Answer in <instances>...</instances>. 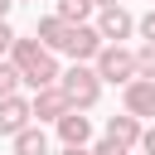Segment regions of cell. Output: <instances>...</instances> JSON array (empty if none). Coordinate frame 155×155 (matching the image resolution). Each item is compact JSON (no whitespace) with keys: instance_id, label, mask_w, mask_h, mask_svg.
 <instances>
[{"instance_id":"cell-18","label":"cell","mask_w":155,"mask_h":155,"mask_svg":"<svg viewBox=\"0 0 155 155\" xmlns=\"http://www.w3.org/2000/svg\"><path fill=\"white\" fill-rule=\"evenodd\" d=\"M10 48H15V29L10 19H0V58H10Z\"/></svg>"},{"instance_id":"cell-4","label":"cell","mask_w":155,"mask_h":155,"mask_svg":"<svg viewBox=\"0 0 155 155\" xmlns=\"http://www.w3.org/2000/svg\"><path fill=\"white\" fill-rule=\"evenodd\" d=\"M92 29L102 34V44H121V39L136 34V19H131L126 5H107V10H97V24Z\"/></svg>"},{"instance_id":"cell-13","label":"cell","mask_w":155,"mask_h":155,"mask_svg":"<svg viewBox=\"0 0 155 155\" xmlns=\"http://www.w3.org/2000/svg\"><path fill=\"white\" fill-rule=\"evenodd\" d=\"M92 10H97L92 0H58V10H53V15H58L63 24H87V15H92Z\"/></svg>"},{"instance_id":"cell-9","label":"cell","mask_w":155,"mask_h":155,"mask_svg":"<svg viewBox=\"0 0 155 155\" xmlns=\"http://www.w3.org/2000/svg\"><path fill=\"white\" fill-rule=\"evenodd\" d=\"M53 131H58L63 145H92V121H87V111H68V116H58Z\"/></svg>"},{"instance_id":"cell-3","label":"cell","mask_w":155,"mask_h":155,"mask_svg":"<svg viewBox=\"0 0 155 155\" xmlns=\"http://www.w3.org/2000/svg\"><path fill=\"white\" fill-rule=\"evenodd\" d=\"M92 73H97L102 82H116V87H126V82L140 78V73H136V53L121 48V44H107V48L92 58Z\"/></svg>"},{"instance_id":"cell-8","label":"cell","mask_w":155,"mask_h":155,"mask_svg":"<svg viewBox=\"0 0 155 155\" xmlns=\"http://www.w3.org/2000/svg\"><path fill=\"white\" fill-rule=\"evenodd\" d=\"M24 126H34V111H29V97H0V136H19Z\"/></svg>"},{"instance_id":"cell-16","label":"cell","mask_w":155,"mask_h":155,"mask_svg":"<svg viewBox=\"0 0 155 155\" xmlns=\"http://www.w3.org/2000/svg\"><path fill=\"white\" fill-rule=\"evenodd\" d=\"M87 150H92V155H131V150H126V145H116L111 136H102V140H92Z\"/></svg>"},{"instance_id":"cell-12","label":"cell","mask_w":155,"mask_h":155,"mask_svg":"<svg viewBox=\"0 0 155 155\" xmlns=\"http://www.w3.org/2000/svg\"><path fill=\"white\" fill-rule=\"evenodd\" d=\"M15 155H48V131L44 126H24L15 136Z\"/></svg>"},{"instance_id":"cell-14","label":"cell","mask_w":155,"mask_h":155,"mask_svg":"<svg viewBox=\"0 0 155 155\" xmlns=\"http://www.w3.org/2000/svg\"><path fill=\"white\" fill-rule=\"evenodd\" d=\"M24 87V78H19V68L10 63V58H0V97H15Z\"/></svg>"},{"instance_id":"cell-5","label":"cell","mask_w":155,"mask_h":155,"mask_svg":"<svg viewBox=\"0 0 155 155\" xmlns=\"http://www.w3.org/2000/svg\"><path fill=\"white\" fill-rule=\"evenodd\" d=\"M102 48H107V44H102V34H97L92 24H73V29H68V44H63V53H68L73 63H92Z\"/></svg>"},{"instance_id":"cell-21","label":"cell","mask_w":155,"mask_h":155,"mask_svg":"<svg viewBox=\"0 0 155 155\" xmlns=\"http://www.w3.org/2000/svg\"><path fill=\"white\" fill-rule=\"evenodd\" d=\"M10 5H15V0H0V19H5V15H10Z\"/></svg>"},{"instance_id":"cell-17","label":"cell","mask_w":155,"mask_h":155,"mask_svg":"<svg viewBox=\"0 0 155 155\" xmlns=\"http://www.w3.org/2000/svg\"><path fill=\"white\" fill-rule=\"evenodd\" d=\"M136 34H140L145 44H155V5H150V10H145V15L136 19Z\"/></svg>"},{"instance_id":"cell-1","label":"cell","mask_w":155,"mask_h":155,"mask_svg":"<svg viewBox=\"0 0 155 155\" xmlns=\"http://www.w3.org/2000/svg\"><path fill=\"white\" fill-rule=\"evenodd\" d=\"M10 63L19 68L24 87H34V92H39V87H53V82H58V73H63V68H58V58H53V53H48L39 39H24V34H15Z\"/></svg>"},{"instance_id":"cell-23","label":"cell","mask_w":155,"mask_h":155,"mask_svg":"<svg viewBox=\"0 0 155 155\" xmlns=\"http://www.w3.org/2000/svg\"><path fill=\"white\" fill-rule=\"evenodd\" d=\"M15 5H19V0H15Z\"/></svg>"},{"instance_id":"cell-15","label":"cell","mask_w":155,"mask_h":155,"mask_svg":"<svg viewBox=\"0 0 155 155\" xmlns=\"http://www.w3.org/2000/svg\"><path fill=\"white\" fill-rule=\"evenodd\" d=\"M136 73L155 82V44H140V48H136Z\"/></svg>"},{"instance_id":"cell-10","label":"cell","mask_w":155,"mask_h":155,"mask_svg":"<svg viewBox=\"0 0 155 155\" xmlns=\"http://www.w3.org/2000/svg\"><path fill=\"white\" fill-rule=\"evenodd\" d=\"M68 29H73V24H63L58 15H44V19L34 24V39H39L48 53H63V44H68Z\"/></svg>"},{"instance_id":"cell-20","label":"cell","mask_w":155,"mask_h":155,"mask_svg":"<svg viewBox=\"0 0 155 155\" xmlns=\"http://www.w3.org/2000/svg\"><path fill=\"white\" fill-rule=\"evenodd\" d=\"M58 155H92V150H87V145H63Z\"/></svg>"},{"instance_id":"cell-11","label":"cell","mask_w":155,"mask_h":155,"mask_svg":"<svg viewBox=\"0 0 155 155\" xmlns=\"http://www.w3.org/2000/svg\"><path fill=\"white\" fill-rule=\"evenodd\" d=\"M140 131H145V126H140L136 116H126V111L107 121V136H111L116 145H126V150H136V145H140Z\"/></svg>"},{"instance_id":"cell-19","label":"cell","mask_w":155,"mask_h":155,"mask_svg":"<svg viewBox=\"0 0 155 155\" xmlns=\"http://www.w3.org/2000/svg\"><path fill=\"white\" fill-rule=\"evenodd\" d=\"M140 155H155V126L140 131Z\"/></svg>"},{"instance_id":"cell-22","label":"cell","mask_w":155,"mask_h":155,"mask_svg":"<svg viewBox=\"0 0 155 155\" xmlns=\"http://www.w3.org/2000/svg\"><path fill=\"white\" fill-rule=\"evenodd\" d=\"M92 5H97V10H107V5H121V0H92Z\"/></svg>"},{"instance_id":"cell-24","label":"cell","mask_w":155,"mask_h":155,"mask_svg":"<svg viewBox=\"0 0 155 155\" xmlns=\"http://www.w3.org/2000/svg\"><path fill=\"white\" fill-rule=\"evenodd\" d=\"M150 5H155V0H150Z\"/></svg>"},{"instance_id":"cell-7","label":"cell","mask_w":155,"mask_h":155,"mask_svg":"<svg viewBox=\"0 0 155 155\" xmlns=\"http://www.w3.org/2000/svg\"><path fill=\"white\" fill-rule=\"evenodd\" d=\"M121 102H126V116H136V121L155 116V82H150V78L126 82V87H121Z\"/></svg>"},{"instance_id":"cell-2","label":"cell","mask_w":155,"mask_h":155,"mask_svg":"<svg viewBox=\"0 0 155 155\" xmlns=\"http://www.w3.org/2000/svg\"><path fill=\"white\" fill-rule=\"evenodd\" d=\"M58 87H63V97H68L73 111H92V107L102 102V78L92 73V63L63 68V73H58Z\"/></svg>"},{"instance_id":"cell-6","label":"cell","mask_w":155,"mask_h":155,"mask_svg":"<svg viewBox=\"0 0 155 155\" xmlns=\"http://www.w3.org/2000/svg\"><path fill=\"white\" fill-rule=\"evenodd\" d=\"M29 111H34V126H44V121H58V116H68L73 107H68L63 87L53 82V87H39V92L29 97Z\"/></svg>"}]
</instances>
